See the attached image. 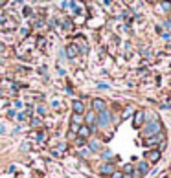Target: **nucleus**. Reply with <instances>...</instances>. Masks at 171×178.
Returning a JSON list of instances; mask_svg holds the SVG:
<instances>
[{
  "label": "nucleus",
  "mask_w": 171,
  "mask_h": 178,
  "mask_svg": "<svg viewBox=\"0 0 171 178\" xmlns=\"http://www.w3.org/2000/svg\"><path fill=\"white\" fill-rule=\"evenodd\" d=\"M160 130H162V127H160V123L157 121V120H153L149 123L147 127L142 130V134L145 136V138H149V136H155V134H160Z\"/></svg>",
  "instance_id": "1"
},
{
  "label": "nucleus",
  "mask_w": 171,
  "mask_h": 178,
  "mask_svg": "<svg viewBox=\"0 0 171 178\" xmlns=\"http://www.w3.org/2000/svg\"><path fill=\"white\" fill-rule=\"evenodd\" d=\"M96 120H98V125H99V127H107L112 118H110V114H109L107 110H103V112H99V116L96 118Z\"/></svg>",
  "instance_id": "2"
},
{
  "label": "nucleus",
  "mask_w": 171,
  "mask_h": 178,
  "mask_svg": "<svg viewBox=\"0 0 171 178\" xmlns=\"http://www.w3.org/2000/svg\"><path fill=\"white\" fill-rule=\"evenodd\" d=\"M145 160H149L151 164H157L160 160V151H147L145 152Z\"/></svg>",
  "instance_id": "3"
},
{
  "label": "nucleus",
  "mask_w": 171,
  "mask_h": 178,
  "mask_svg": "<svg viewBox=\"0 0 171 178\" xmlns=\"http://www.w3.org/2000/svg\"><path fill=\"white\" fill-rule=\"evenodd\" d=\"M92 132H94V130H92L88 125H81V127H79V130H77V134H79V138H83V140H85V138H88Z\"/></svg>",
  "instance_id": "4"
},
{
  "label": "nucleus",
  "mask_w": 171,
  "mask_h": 178,
  "mask_svg": "<svg viewBox=\"0 0 171 178\" xmlns=\"http://www.w3.org/2000/svg\"><path fill=\"white\" fill-rule=\"evenodd\" d=\"M145 121V114H144V112H136V114H134V121H133V125L134 127H142V123Z\"/></svg>",
  "instance_id": "5"
},
{
  "label": "nucleus",
  "mask_w": 171,
  "mask_h": 178,
  "mask_svg": "<svg viewBox=\"0 0 171 178\" xmlns=\"http://www.w3.org/2000/svg\"><path fill=\"white\" fill-rule=\"evenodd\" d=\"M92 108H94V110H98V112H103L105 110V101L103 99H94L92 101Z\"/></svg>",
  "instance_id": "6"
},
{
  "label": "nucleus",
  "mask_w": 171,
  "mask_h": 178,
  "mask_svg": "<svg viewBox=\"0 0 171 178\" xmlns=\"http://www.w3.org/2000/svg\"><path fill=\"white\" fill-rule=\"evenodd\" d=\"M83 112H85V105H83L81 101H74V114H79V116H81Z\"/></svg>",
  "instance_id": "7"
},
{
  "label": "nucleus",
  "mask_w": 171,
  "mask_h": 178,
  "mask_svg": "<svg viewBox=\"0 0 171 178\" xmlns=\"http://www.w3.org/2000/svg\"><path fill=\"white\" fill-rule=\"evenodd\" d=\"M162 138H164L162 134H155L153 138H145V143H147V145H155V143H158Z\"/></svg>",
  "instance_id": "8"
},
{
  "label": "nucleus",
  "mask_w": 171,
  "mask_h": 178,
  "mask_svg": "<svg viewBox=\"0 0 171 178\" xmlns=\"http://www.w3.org/2000/svg\"><path fill=\"white\" fill-rule=\"evenodd\" d=\"M147 171H149V165L145 164V162H142V164L138 165V175H136V176H144V175H147Z\"/></svg>",
  "instance_id": "9"
},
{
  "label": "nucleus",
  "mask_w": 171,
  "mask_h": 178,
  "mask_svg": "<svg viewBox=\"0 0 171 178\" xmlns=\"http://www.w3.org/2000/svg\"><path fill=\"white\" fill-rule=\"evenodd\" d=\"M66 55H68V59H74L75 55H77V48H75L74 44H70V46L66 48Z\"/></svg>",
  "instance_id": "10"
},
{
  "label": "nucleus",
  "mask_w": 171,
  "mask_h": 178,
  "mask_svg": "<svg viewBox=\"0 0 171 178\" xmlns=\"http://www.w3.org/2000/svg\"><path fill=\"white\" fill-rule=\"evenodd\" d=\"M99 171H101L103 175H112V173H114V167H112V164H105Z\"/></svg>",
  "instance_id": "11"
},
{
  "label": "nucleus",
  "mask_w": 171,
  "mask_h": 178,
  "mask_svg": "<svg viewBox=\"0 0 171 178\" xmlns=\"http://www.w3.org/2000/svg\"><path fill=\"white\" fill-rule=\"evenodd\" d=\"M85 121H87V125L90 127L92 123H96V114H94V112H90V114H87V116H85ZM90 128H92V127H90Z\"/></svg>",
  "instance_id": "12"
},
{
  "label": "nucleus",
  "mask_w": 171,
  "mask_h": 178,
  "mask_svg": "<svg viewBox=\"0 0 171 178\" xmlns=\"http://www.w3.org/2000/svg\"><path fill=\"white\" fill-rule=\"evenodd\" d=\"M88 145H90V151H94V152H98L99 149H101V145H99V141H96V140H92V141L88 143Z\"/></svg>",
  "instance_id": "13"
},
{
  "label": "nucleus",
  "mask_w": 171,
  "mask_h": 178,
  "mask_svg": "<svg viewBox=\"0 0 171 178\" xmlns=\"http://www.w3.org/2000/svg\"><path fill=\"white\" fill-rule=\"evenodd\" d=\"M162 9L164 11H171V0H162Z\"/></svg>",
  "instance_id": "14"
},
{
  "label": "nucleus",
  "mask_w": 171,
  "mask_h": 178,
  "mask_svg": "<svg viewBox=\"0 0 171 178\" xmlns=\"http://www.w3.org/2000/svg\"><path fill=\"white\" fill-rule=\"evenodd\" d=\"M8 132V125L6 123H0V134H6Z\"/></svg>",
  "instance_id": "15"
},
{
  "label": "nucleus",
  "mask_w": 171,
  "mask_h": 178,
  "mask_svg": "<svg viewBox=\"0 0 171 178\" xmlns=\"http://www.w3.org/2000/svg\"><path fill=\"white\" fill-rule=\"evenodd\" d=\"M133 171H134V167H133V165H125V175H127V173L131 175Z\"/></svg>",
  "instance_id": "16"
},
{
  "label": "nucleus",
  "mask_w": 171,
  "mask_h": 178,
  "mask_svg": "<svg viewBox=\"0 0 171 178\" xmlns=\"http://www.w3.org/2000/svg\"><path fill=\"white\" fill-rule=\"evenodd\" d=\"M17 120H18V121H24V120H26V114H24V112H21V114H17Z\"/></svg>",
  "instance_id": "17"
},
{
  "label": "nucleus",
  "mask_w": 171,
  "mask_h": 178,
  "mask_svg": "<svg viewBox=\"0 0 171 178\" xmlns=\"http://www.w3.org/2000/svg\"><path fill=\"white\" fill-rule=\"evenodd\" d=\"M110 178H123V173H112Z\"/></svg>",
  "instance_id": "18"
},
{
  "label": "nucleus",
  "mask_w": 171,
  "mask_h": 178,
  "mask_svg": "<svg viewBox=\"0 0 171 178\" xmlns=\"http://www.w3.org/2000/svg\"><path fill=\"white\" fill-rule=\"evenodd\" d=\"M37 112H39V116H44V112H46V108H44V107H39V108H37Z\"/></svg>",
  "instance_id": "19"
},
{
  "label": "nucleus",
  "mask_w": 171,
  "mask_h": 178,
  "mask_svg": "<svg viewBox=\"0 0 171 178\" xmlns=\"http://www.w3.org/2000/svg\"><path fill=\"white\" fill-rule=\"evenodd\" d=\"M13 105H15V108H22V101H18V99H17V101L13 103Z\"/></svg>",
  "instance_id": "20"
},
{
  "label": "nucleus",
  "mask_w": 171,
  "mask_h": 178,
  "mask_svg": "<svg viewBox=\"0 0 171 178\" xmlns=\"http://www.w3.org/2000/svg\"><path fill=\"white\" fill-rule=\"evenodd\" d=\"M8 118H17V114H15V110H8Z\"/></svg>",
  "instance_id": "21"
},
{
  "label": "nucleus",
  "mask_w": 171,
  "mask_h": 178,
  "mask_svg": "<svg viewBox=\"0 0 171 178\" xmlns=\"http://www.w3.org/2000/svg\"><path fill=\"white\" fill-rule=\"evenodd\" d=\"M52 107H53V108H59V101H57V99H53V103H52Z\"/></svg>",
  "instance_id": "22"
},
{
  "label": "nucleus",
  "mask_w": 171,
  "mask_h": 178,
  "mask_svg": "<svg viewBox=\"0 0 171 178\" xmlns=\"http://www.w3.org/2000/svg\"><path fill=\"white\" fill-rule=\"evenodd\" d=\"M98 88H109V85H105V83H99Z\"/></svg>",
  "instance_id": "23"
},
{
  "label": "nucleus",
  "mask_w": 171,
  "mask_h": 178,
  "mask_svg": "<svg viewBox=\"0 0 171 178\" xmlns=\"http://www.w3.org/2000/svg\"><path fill=\"white\" fill-rule=\"evenodd\" d=\"M4 48H6V46H4V44H0V52H4Z\"/></svg>",
  "instance_id": "24"
},
{
  "label": "nucleus",
  "mask_w": 171,
  "mask_h": 178,
  "mask_svg": "<svg viewBox=\"0 0 171 178\" xmlns=\"http://www.w3.org/2000/svg\"><path fill=\"white\" fill-rule=\"evenodd\" d=\"M169 48H171V42H169Z\"/></svg>",
  "instance_id": "25"
},
{
  "label": "nucleus",
  "mask_w": 171,
  "mask_h": 178,
  "mask_svg": "<svg viewBox=\"0 0 171 178\" xmlns=\"http://www.w3.org/2000/svg\"><path fill=\"white\" fill-rule=\"evenodd\" d=\"M0 2H4V0H0Z\"/></svg>",
  "instance_id": "26"
},
{
  "label": "nucleus",
  "mask_w": 171,
  "mask_h": 178,
  "mask_svg": "<svg viewBox=\"0 0 171 178\" xmlns=\"http://www.w3.org/2000/svg\"><path fill=\"white\" fill-rule=\"evenodd\" d=\"M151 2H153V0H151Z\"/></svg>",
  "instance_id": "27"
}]
</instances>
